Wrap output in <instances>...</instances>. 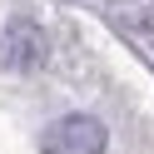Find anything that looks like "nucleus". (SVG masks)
Instances as JSON below:
<instances>
[{"label": "nucleus", "mask_w": 154, "mask_h": 154, "mask_svg": "<svg viewBox=\"0 0 154 154\" xmlns=\"http://www.w3.org/2000/svg\"><path fill=\"white\" fill-rule=\"evenodd\" d=\"M104 144H109V134L94 114H65L45 129L40 154H104Z\"/></svg>", "instance_id": "1"}, {"label": "nucleus", "mask_w": 154, "mask_h": 154, "mask_svg": "<svg viewBox=\"0 0 154 154\" xmlns=\"http://www.w3.org/2000/svg\"><path fill=\"white\" fill-rule=\"evenodd\" d=\"M0 60L10 65V70H35L45 60V35L35 30L30 20H15L5 30V45H0Z\"/></svg>", "instance_id": "2"}]
</instances>
